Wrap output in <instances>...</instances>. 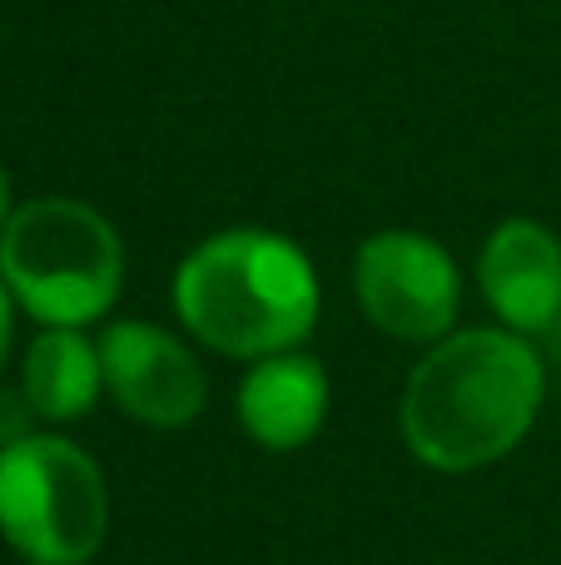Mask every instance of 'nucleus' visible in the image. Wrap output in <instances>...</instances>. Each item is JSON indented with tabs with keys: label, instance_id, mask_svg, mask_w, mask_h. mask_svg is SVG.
<instances>
[{
	"label": "nucleus",
	"instance_id": "1",
	"mask_svg": "<svg viewBox=\"0 0 561 565\" xmlns=\"http://www.w3.org/2000/svg\"><path fill=\"white\" fill-rule=\"evenodd\" d=\"M547 372L512 328H467L433 342L403 392V441L433 471H477L522 447Z\"/></svg>",
	"mask_w": 561,
	"mask_h": 565
},
{
	"label": "nucleus",
	"instance_id": "2",
	"mask_svg": "<svg viewBox=\"0 0 561 565\" xmlns=\"http://www.w3.org/2000/svg\"><path fill=\"white\" fill-rule=\"evenodd\" d=\"M174 312L209 352L264 362L314 332L318 274L294 238L224 228L179 264Z\"/></svg>",
	"mask_w": 561,
	"mask_h": 565
},
{
	"label": "nucleus",
	"instance_id": "3",
	"mask_svg": "<svg viewBox=\"0 0 561 565\" xmlns=\"http://www.w3.org/2000/svg\"><path fill=\"white\" fill-rule=\"evenodd\" d=\"M0 278L45 328L99 322L125 282V244L95 204L30 199L0 228Z\"/></svg>",
	"mask_w": 561,
	"mask_h": 565
},
{
	"label": "nucleus",
	"instance_id": "4",
	"mask_svg": "<svg viewBox=\"0 0 561 565\" xmlns=\"http://www.w3.org/2000/svg\"><path fill=\"white\" fill-rule=\"evenodd\" d=\"M0 536L30 565H89L109 536V487L89 451L35 437L0 451Z\"/></svg>",
	"mask_w": 561,
	"mask_h": 565
},
{
	"label": "nucleus",
	"instance_id": "5",
	"mask_svg": "<svg viewBox=\"0 0 561 565\" xmlns=\"http://www.w3.org/2000/svg\"><path fill=\"white\" fill-rule=\"evenodd\" d=\"M353 292L378 332L398 342H443L457 322L463 278L437 238L383 228L353 258Z\"/></svg>",
	"mask_w": 561,
	"mask_h": 565
},
{
	"label": "nucleus",
	"instance_id": "6",
	"mask_svg": "<svg viewBox=\"0 0 561 565\" xmlns=\"http://www.w3.org/2000/svg\"><path fill=\"white\" fill-rule=\"evenodd\" d=\"M105 392L145 427H189L204 412L209 377L199 358L145 318H119L99 332Z\"/></svg>",
	"mask_w": 561,
	"mask_h": 565
},
{
	"label": "nucleus",
	"instance_id": "7",
	"mask_svg": "<svg viewBox=\"0 0 561 565\" xmlns=\"http://www.w3.org/2000/svg\"><path fill=\"white\" fill-rule=\"evenodd\" d=\"M487 308L502 318V328L547 332L561 322V238L537 218H507L493 228L477 258Z\"/></svg>",
	"mask_w": 561,
	"mask_h": 565
},
{
	"label": "nucleus",
	"instance_id": "8",
	"mask_svg": "<svg viewBox=\"0 0 561 565\" xmlns=\"http://www.w3.org/2000/svg\"><path fill=\"white\" fill-rule=\"evenodd\" d=\"M239 422L264 451H298L328 422V372L304 352H274L239 382Z\"/></svg>",
	"mask_w": 561,
	"mask_h": 565
},
{
	"label": "nucleus",
	"instance_id": "9",
	"mask_svg": "<svg viewBox=\"0 0 561 565\" xmlns=\"http://www.w3.org/2000/svg\"><path fill=\"white\" fill-rule=\"evenodd\" d=\"M20 392L30 397L35 417L45 422H75L105 392V362L99 342L85 338V328H40L25 348L20 367Z\"/></svg>",
	"mask_w": 561,
	"mask_h": 565
},
{
	"label": "nucleus",
	"instance_id": "10",
	"mask_svg": "<svg viewBox=\"0 0 561 565\" xmlns=\"http://www.w3.org/2000/svg\"><path fill=\"white\" fill-rule=\"evenodd\" d=\"M35 407H30V397L20 387H0V451L15 447V441L35 437Z\"/></svg>",
	"mask_w": 561,
	"mask_h": 565
},
{
	"label": "nucleus",
	"instance_id": "11",
	"mask_svg": "<svg viewBox=\"0 0 561 565\" xmlns=\"http://www.w3.org/2000/svg\"><path fill=\"white\" fill-rule=\"evenodd\" d=\"M15 298H10V288H6V278H0V362H6V352H10V328H15Z\"/></svg>",
	"mask_w": 561,
	"mask_h": 565
},
{
	"label": "nucleus",
	"instance_id": "12",
	"mask_svg": "<svg viewBox=\"0 0 561 565\" xmlns=\"http://www.w3.org/2000/svg\"><path fill=\"white\" fill-rule=\"evenodd\" d=\"M10 214H15V209H10V179H6V169H0V228L10 224Z\"/></svg>",
	"mask_w": 561,
	"mask_h": 565
},
{
	"label": "nucleus",
	"instance_id": "13",
	"mask_svg": "<svg viewBox=\"0 0 561 565\" xmlns=\"http://www.w3.org/2000/svg\"><path fill=\"white\" fill-rule=\"evenodd\" d=\"M557 332H561V322H557Z\"/></svg>",
	"mask_w": 561,
	"mask_h": 565
}]
</instances>
